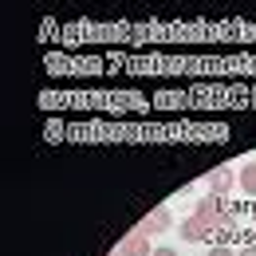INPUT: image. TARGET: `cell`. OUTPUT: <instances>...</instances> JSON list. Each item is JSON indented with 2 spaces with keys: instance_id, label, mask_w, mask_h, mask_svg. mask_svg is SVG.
I'll use <instances>...</instances> for the list:
<instances>
[{
  "instance_id": "6da1fadb",
  "label": "cell",
  "mask_w": 256,
  "mask_h": 256,
  "mask_svg": "<svg viewBox=\"0 0 256 256\" xmlns=\"http://www.w3.org/2000/svg\"><path fill=\"white\" fill-rule=\"evenodd\" d=\"M134 75H256V56H126Z\"/></svg>"
},
{
  "instance_id": "7a4b0ae2",
  "label": "cell",
  "mask_w": 256,
  "mask_h": 256,
  "mask_svg": "<svg viewBox=\"0 0 256 256\" xmlns=\"http://www.w3.org/2000/svg\"><path fill=\"white\" fill-rule=\"evenodd\" d=\"M248 87H193V91H158L154 106L174 110V106H252Z\"/></svg>"
},
{
  "instance_id": "3957f363",
  "label": "cell",
  "mask_w": 256,
  "mask_h": 256,
  "mask_svg": "<svg viewBox=\"0 0 256 256\" xmlns=\"http://www.w3.org/2000/svg\"><path fill=\"white\" fill-rule=\"evenodd\" d=\"M224 126H170V130H118V126H67V138H224Z\"/></svg>"
},
{
  "instance_id": "277c9868",
  "label": "cell",
  "mask_w": 256,
  "mask_h": 256,
  "mask_svg": "<svg viewBox=\"0 0 256 256\" xmlns=\"http://www.w3.org/2000/svg\"><path fill=\"white\" fill-rule=\"evenodd\" d=\"M40 102H44V106H110V110H142V106H146V95H138V91H102V95H91V91H67V95L44 91Z\"/></svg>"
},
{
  "instance_id": "5b68a950",
  "label": "cell",
  "mask_w": 256,
  "mask_h": 256,
  "mask_svg": "<svg viewBox=\"0 0 256 256\" xmlns=\"http://www.w3.org/2000/svg\"><path fill=\"white\" fill-rule=\"evenodd\" d=\"M44 67L52 75H102L106 71V56H44Z\"/></svg>"
},
{
  "instance_id": "8992f818",
  "label": "cell",
  "mask_w": 256,
  "mask_h": 256,
  "mask_svg": "<svg viewBox=\"0 0 256 256\" xmlns=\"http://www.w3.org/2000/svg\"><path fill=\"white\" fill-rule=\"evenodd\" d=\"M193 213H197L201 221H209V224H213V228H217V224L224 221V197H217V193H209V197H201Z\"/></svg>"
},
{
  "instance_id": "52a82bcc",
  "label": "cell",
  "mask_w": 256,
  "mask_h": 256,
  "mask_svg": "<svg viewBox=\"0 0 256 256\" xmlns=\"http://www.w3.org/2000/svg\"><path fill=\"white\" fill-rule=\"evenodd\" d=\"M170 224H174V213H170V209H166V205H158V209H150V213H146V217H142V221L134 224V228H138V232H146V236H150V232H162V228H170Z\"/></svg>"
},
{
  "instance_id": "ba28073f",
  "label": "cell",
  "mask_w": 256,
  "mask_h": 256,
  "mask_svg": "<svg viewBox=\"0 0 256 256\" xmlns=\"http://www.w3.org/2000/svg\"><path fill=\"white\" fill-rule=\"evenodd\" d=\"M178 232H182V240H209V236H213V224L209 221H201V217H197V213H190V217H186V221H182V228H178Z\"/></svg>"
},
{
  "instance_id": "9c48e42d",
  "label": "cell",
  "mask_w": 256,
  "mask_h": 256,
  "mask_svg": "<svg viewBox=\"0 0 256 256\" xmlns=\"http://www.w3.org/2000/svg\"><path fill=\"white\" fill-rule=\"evenodd\" d=\"M118 256H154V248H150V236L146 232H126L122 236V244H118Z\"/></svg>"
},
{
  "instance_id": "30bf717a",
  "label": "cell",
  "mask_w": 256,
  "mask_h": 256,
  "mask_svg": "<svg viewBox=\"0 0 256 256\" xmlns=\"http://www.w3.org/2000/svg\"><path fill=\"white\" fill-rule=\"evenodd\" d=\"M236 186V178H232V170L228 166H217V170H209V193H217V197H228V190Z\"/></svg>"
},
{
  "instance_id": "8fae6325",
  "label": "cell",
  "mask_w": 256,
  "mask_h": 256,
  "mask_svg": "<svg viewBox=\"0 0 256 256\" xmlns=\"http://www.w3.org/2000/svg\"><path fill=\"white\" fill-rule=\"evenodd\" d=\"M240 190L248 193V197H256V162H248V166L240 170Z\"/></svg>"
},
{
  "instance_id": "7c38bea8",
  "label": "cell",
  "mask_w": 256,
  "mask_h": 256,
  "mask_svg": "<svg viewBox=\"0 0 256 256\" xmlns=\"http://www.w3.org/2000/svg\"><path fill=\"white\" fill-rule=\"evenodd\" d=\"M236 256H256V244H244V248H240Z\"/></svg>"
},
{
  "instance_id": "4fadbf2b",
  "label": "cell",
  "mask_w": 256,
  "mask_h": 256,
  "mask_svg": "<svg viewBox=\"0 0 256 256\" xmlns=\"http://www.w3.org/2000/svg\"><path fill=\"white\" fill-rule=\"evenodd\" d=\"M154 256H178L174 248H154Z\"/></svg>"
},
{
  "instance_id": "5bb4252c",
  "label": "cell",
  "mask_w": 256,
  "mask_h": 256,
  "mask_svg": "<svg viewBox=\"0 0 256 256\" xmlns=\"http://www.w3.org/2000/svg\"><path fill=\"white\" fill-rule=\"evenodd\" d=\"M114 256H118V252H114Z\"/></svg>"
}]
</instances>
